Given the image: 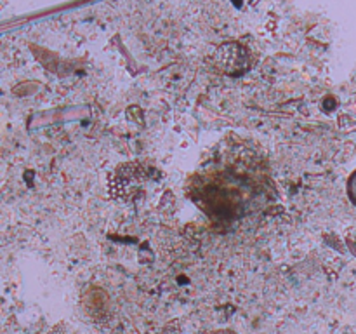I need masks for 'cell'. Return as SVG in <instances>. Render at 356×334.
Here are the masks:
<instances>
[{
  "label": "cell",
  "instance_id": "6da1fadb",
  "mask_svg": "<svg viewBox=\"0 0 356 334\" xmlns=\"http://www.w3.org/2000/svg\"><path fill=\"white\" fill-rule=\"evenodd\" d=\"M348 195H350L351 202L356 205V170L350 176V181H348Z\"/></svg>",
  "mask_w": 356,
  "mask_h": 334
}]
</instances>
